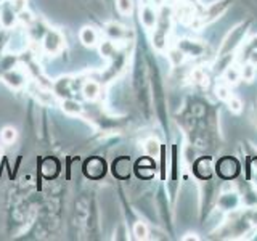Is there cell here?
<instances>
[{
    "mask_svg": "<svg viewBox=\"0 0 257 241\" xmlns=\"http://www.w3.org/2000/svg\"><path fill=\"white\" fill-rule=\"evenodd\" d=\"M44 48L48 55H56L61 52L63 48V37L60 32L56 31H48L44 39Z\"/></svg>",
    "mask_w": 257,
    "mask_h": 241,
    "instance_id": "obj_1",
    "label": "cell"
},
{
    "mask_svg": "<svg viewBox=\"0 0 257 241\" xmlns=\"http://www.w3.org/2000/svg\"><path fill=\"white\" fill-rule=\"evenodd\" d=\"M227 7H228V0H223V2H217V4H212L211 7L207 8L204 16L201 18V23H199V26L201 24H207V23H211L214 21L217 16L222 15L225 10H227Z\"/></svg>",
    "mask_w": 257,
    "mask_h": 241,
    "instance_id": "obj_2",
    "label": "cell"
},
{
    "mask_svg": "<svg viewBox=\"0 0 257 241\" xmlns=\"http://www.w3.org/2000/svg\"><path fill=\"white\" fill-rule=\"evenodd\" d=\"M140 21H142V24L147 29H153V28L156 26V21H158L156 12L153 10L150 5H143L140 8Z\"/></svg>",
    "mask_w": 257,
    "mask_h": 241,
    "instance_id": "obj_3",
    "label": "cell"
},
{
    "mask_svg": "<svg viewBox=\"0 0 257 241\" xmlns=\"http://www.w3.org/2000/svg\"><path fill=\"white\" fill-rule=\"evenodd\" d=\"M4 80L7 85H10L12 88H21L26 82V77H24L23 72H20L18 69H13V71H8L7 74L4 76Z\"/></svg>",
    "mask_w": 257,
    "mask_h": 241,
    "instance_id": "obj_4",
    "label": "cell"
},
{
    "mask_svg": "<svg viewBox=\"0 0 257 241\" xmlns=\"http://www.w3.org/2000/svg\"><path fill=\"white\" fill-rule=\"evenodd\" d=\"M82 93H84V98L88 100V101H93L100 96L101 93V88H100V84L95 82V80H87L82 87Z\"/></svg>",
    "mask_w": 257,
    "mask_h": 241,
    "instance_id": "obj_5",
    "label": "cell"
},
{
    "mask_svg": "<svg viewBox=\"0 0 257 241\" xmlns=\"http://www.w3.org/2000/svg\"><path fill=\"white\" fill-rule=\"evenodd\" d=\"M79 39L82 45L85 47H93L96 42H98V34H96V31L90 26H85L80 29V34H79Z\"/></svg>",
    "mask_w": 257,
    "mask_h": 241,
    "instance_id": "obj_6",
    "label": "cell"
},
{
    "mask_svg": "<svg viewBox=\"0 0 257 241\" xmlns=\"http://www.w3.org/2000/svg\"><path fill=\"white\" fill-rule=\"evenodd\" d=\"M61 108L64 112H68V114H72V116H77L82 112V104L76 100H64L61 103Z\"/></svg>",
    "mask_w": 257,
    "mask_h": 241,
    "instance_id": "obj_7",
    "label": "cell"
},
{
    "mask_svg": "<svg viewBox=\"0 0 257 241\" xmlns=\"http://www.w3.org/2000/svg\"><path fill=\"white\" fill-rule=\"evenodd\" d=\"M16 137H18V134H16V131H15L13 127H10V126L4 127V129H2V132H0V139H2V142H4L5 145H12V143H15Z\"/></svg>",
    "mask_w": 257,
    "mask_h": 241,
    "instance_id": "obj_8",
    "label": "cell"
},
{
    "mask_svg": "<svg viewBox=\"0 0 257 241\" xmlns=\"http://www.w3.org/2000/svg\"><path fill=\"white\" fill-rule=\"evenodd\" d=\"M116 5L119 13L124 16H131L134 12V0H116Z\"/></svg>",
    "mask_w": 257,
    "mask_h": 241,
    "instance_id": "obj_9",
    "label": "cell"
},
{
    "mask_svg": "<svg viewBox=\"0 0 257 241\" xmlns=\"http://www.w3.org/2000/svg\"><path fill=\"white\" fill-rule=\"evenodd\" d=\"M134 235H135V239H147L148 238V227L145 222H137L134 225Z\"/></svg>",
    "mask_w": 257,
    "mask_h": 241,
    "instance_id": "obj_10",
    "label": "cell"
},
{
    "mask_svg": "<svg viewBox=\"0 0 257 241\" xmlns=\"http://www.w3.org/2000/svg\"><path fill=\"white\" fill-rule=\"evenodd\" d=\"M239 72H241V79L246 80V82H251V80L254 79V76H255V66L252 63H247L239 69Z\"/></svg>",
    "mask_w": 257,
    "mask_h": 241,
    "instance_id": "obj_11",
    "label": "cell"
},
{
    "mask_svg": "<svg viewBox=\"0 0 257 241\" xmlns=\"http://www.w3.org/2000/svg\"><path fill=\"white\" fill-rule=\"evenodd\" d=\"M239 79H241V72H239V68H235V66H228V69L225 71V80H227L228 84H236Z\"/></svg>",
    "mask_w": 257,
    "mask_h": 241,
    "instance_id": "obj_12",
    "label": "cell"
},
{
    "mask_svg": "<svg viewBox=\"0 0 257 241\" xmlns=\"http://www.w3.org/2000/svg\"><path fill=\"white\" fill-rule=\"evenodd\" d=\"M159 150H161L159 142L155 140V139H150L147 143H145V151H147V155L151 156V158H156L159 155Z\"/></svg>",
    "mask_w": 257,
    "mask_h": 241,
    "instance_id": "obj_13",
    "label": "cell"
},
{
    "mask_svg": "<svg viewBox=\"0 0 257 241\" xmlns=\"http://www.w3.org/2000/svg\"><path fill=\"white\" fill-rule=\"evenodd\" d=\"M108 34L111 36L112 40H119V39L124 37L125 31L120 28L119 24H109V26H108Z\"/></svg>",
    "mask_w": 257,
    "mask_h": 241,
    "instance_id": "obj_14",
    "label": "cell"
},
{
    "mask_svg": "<svg viewBox=\"0 0 257 241\" xmlns=\"http://www.w3.org/2000/svg\"><path fill=\"white\" fill-rule=\"evenodd\" d=\"M227 101H228V108H230L233 112H241V109H243V101H241L239 98H236V96H233V95H231Z\"/></svg>",
    "mask_w": 257,
    "mask_h": 241,
    "instance_id": "obj_15",
    "label": "cell"
},
{
    "mask_svg": "<svg viewBox=\"0 0 257 241\" xmlns=\"http://www.w3.org/2000/svg\"><path fill=\"white\" fill-rule=\"evenodd\" d=\"M169 58H171V61L174 64H180L183 61V53L180 50H171V53H169Z\"/></svg>",
    "mask_w": 257,
    "mask_h": 241,
    "instance_id": "obj_16",
    "label": "cell"
},
{
    "mask_svg": "<svg viewBox=\"0 0 257 241\" xmlns=\"http://www.w3.org/2000/svg\"><path fill=\"white\" fill-rule=\"evenodd\" d=\"M217 93H219V96H220L222 100H228L230 96H231L227 85H219V87H217Z\"/></svg>",
    "mask_w": 257,
    "mask_h": 241,
    "instance_id": "obj_17",
    "label": "cell"
},
{
    "mask_svg": "<svg viewBox=\"0 0 257 241\" xmlns=\"http://www.w3.org/2000/svg\"><path fill=\"white\" fill-rule=\"evenodd\" d=\"M193 80H195V82H198V84H203L204 80H206L204 72L201 71V69H195V71H193Z\"/></svg>",
    "mask_w": 257,
    "mask_h": 241,
    "instance_id": "obj_18",
    "label": "cell"
},
{
    "mask_svg": "<svg viewBox=\"0 0 257 241\" xmlns=\"http://www.w3.org/2000/svg\"><path fill=\"white\" fill-rule=\"evenodd\" d=\"M249 60H251V63L255 66V64H257V50H254V52L251 53V58H249Z\"/></svg>",
    "mask_w": 257,
    "mask_h": 241,
    "instance_id": "obj_19",
    "label": "cell"
},
{
    "mask_svg": "<svg viewBox=\"0 0 257 241\" xmlns=\"http://www.w3.org/2000/svg\"><path fill=\"white\" fill-rule=\"evenodd\" d=\"M190 239H198V236L193 233V236H191V233H190V236H183V241H190Z\"/></svg>",
    "mask_w": 257,
    "mask_h": 241,
    "instance_id": "obj_20",
    "label": "cell"
},
{
    "mask_svg": "<svg viewBox=\"0 0 257 241\" xmlns=\"http://www.w3.org/2000/svg\"><path fill=\"white\" fill-rule=\"evenodd\" d=\"M153 2H155V5H163L164 0H153Z\"/></svg>",
    "mask_w": 257,
    "mask_h": 241,
    "instance_id": "obj_21",
    "label": "cell"
},
{
    "mask_svg": "<svg viewBox=\"0 0 257 241\" xmlns=\"http://www.w3.org/2000/svg\"><path fill=\"white\" fill-rule=\"evenodd\" d=\"M4 155V150H2V147H0V156H2Z\"/></svg>",
    "mask_w": 257,
    "mask_h": 241,
    "instance_id": "obj_22",
    "label": "cell"
}]
</instances>
